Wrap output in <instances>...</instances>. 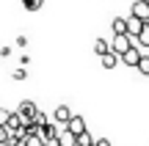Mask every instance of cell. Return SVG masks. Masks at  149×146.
<instances>
[{"instance_id":"obj_1","label":"cell","mask_w":149,"mask_h":146,"mask_svg":"<svg viewBox=\"0 0 149 146\" xmlns=\"http://www.w3.org/2000/svg\"><path fill=\"white\" fill-rule=\"evenodd\" d=\"M135 44V39L133 36H127V33H122V36H113V44H111V53H116V55H124L130 47Z\"/></svg>"},{"instance_id":"obj_2","label":"cell","mask_w":149,"mask_h":146,"mask_svg":"<svg viewBox=\"0 0 149 146\" xmlns=\"http://www.w3.org/2000/svg\"><path fill=\"white\" fill-rule=\"evenodd\" d=\"M130 17H138V19H149V3L146 0H135L133 6H130Z\"/></svg>"},{"instance_id":"obj_3","label":"cell","mask_w":149,"mask_h":146,"mask_svg":"<svg viewBox=\"0 0 149 146\" xmlns=\"http://www.w3.org/2000/svg\"><path fill=\"white\" fill-rule=\"evenodd\" d=\"M64 127L72 132V135H80V132H86V119H83V116H74V113H72V119L66 121Z\"/></svg>"},{"instance_id":"obj_4","label":"cell","mask_w":149,"mask_h":146,"mask_svg":"<svg viewBox=\"0 0 149 146\" xmlns=\"http://www.w3.org/2000/svg\"><path fill=\"white\" fill-rule=\"evenodd\" d=\"M119 61H122V64H127V66H135V64L141 61V50H138V47L133 44V47H130V50H127L124 55H119Z\"/></svg>"},{"instance_id":"obj_5","label":"cell","mask_w":149,"mask_h":146,"mask_svg":"<svg viewBox=\"0 0 149 146\" xmlns=\"http://www.w3.org/2000/svg\"><path fill=\"white\" fill-rule=\"evenodd\" d=\"M144 25H146V22L144 19H138V17H127V36H138V33L141 30H144Z\"/></svg>"},{"instance_id":"obj_6","label":"cell","mask_w":149,"mask_h":146,"mask_svg":"<svg viewBox=\"0 0 149 146\" xmlns=\"http://www.w3.org/2000/svg\"><path fill=\"white\" fill-rule=\"evenodd\" d=\"M53 119H55V124H66V121L72 119L69 105H58V108H55V113H53Z\"/></svg>"},{"instance_id":"obj_7","label":"cell","mask_w":149,"mask_h":146,"mask_svg":"<svg viewBox=\"0 0 149 146\" xmlns=\"http://www.w3.org/2000/svg\"><path fill=\"white\" fill-rule=\"evenodd\" d=\"M55 138H58V143H61V146H74V143H77V135H72L66 127H61Z\"/></svg>"},{"instance_id":"obj_8","label":"cell","mask_w":149,"mask_h":146,"mask_svg":"<svg viewBox=\"0 0 149 146\" xmlns=\"http://www.w3.org/2000/svg\"><path fill=\"white\" fill-rule=\"evenodd\" d=\"M36 102H31V99H25V102H19V110H17V113H19V116H25V119H31V116L33 113H36Z\"/></svg>"},{"instance_id":"obj_9","label":"cell","mask_w":149,"mask_h":146,"mask_svg":"<svg viewBox=\"0 0 149 146\" xmlns=\"http://www.w3.org/2000/svg\"><path fill=\"white\" fill-rule=\"evenodd\" d=\"M111 30H113V36H122V33H127V19H124V17H116V19L111 22Z\"/></svg>"},{"instance_id":"obj_10","label":"cell","mask_w":149,"mask_h":146,"mask_svg":"<svg viewBox=\"0 0 149 146\" xmlns=\"http://www.w3.org/2000/svg\"><path fill=\"white\" fill-rule=\"evenodd\" d=\"M100 58H102V66H105V69H113V66L119 64V55H116V53H111V50H108L105 55H100Z\"/></svg>"},{"instance_id":"obj_11","label":"cell","mask_w":149,"mask_h":146,"mask_svg":"<svg viewBox=\"0 0 149 146\" xmlns=\"http://www.w3.org/2000/svg\"><path fill=\"white\" fill-rule=\"evenodd\" d=\"M135 47H149V25H144V30L135 36Z\"/></svg>"},{"instance_id":"obj_12","label":"cell","mask_w":149,"mask_h":146,"mask_svg":"<svg viewBox=\"0 0 149 146\" xmlns=\"http://www.w3.org/2000/svg\"><path fill=\"white\" fill-rule=\"evenodd\" d=\"M74 146H94V138H91V132H88V130L80 132V135H77V143H74Z\"/></svg>"},{"instance_id":"obj_13","label":"cell","mask_w":149,"mask_h":146,"mask_svg":"<svg viewBox=\"0 0 149 146\" xmlns=\"http://www.w3.org/2000/svg\"><path fill=\"white\" fill-rule=\"evenodd\" d=\"M108 50H111V44H108L105 39H97V42H94V53H97V55H105Z\"/></svg>"},{"instance_id":"obj_14","label":"cell","mask_w":149,"mask_h":146,"mask_svg":"<svg viewBox=\"0 0 149 146\" xmlns=\"http://www.w3.org/2000/svg\"><path fill=\"white\" fill-rule=\"evenodd\" d=\"M135 69H138L141 75H146V77H149V55H141V61L135 64Z\"/></svg>"},{"instance_id":"obj_15","label":"cell","mask_w":149,"mask_h":146,"mask_svg":"<svg viewBox=\"0 0 149 146\" xmlns=\"http://www.w3.org/2000/svg\"><path fill=\"white\" fill-rule=\"evenodd\" d=\"M22 6H25L28 11H39L44 6V0H22Z\"/></svg>"},{"instance_id":"obj_16","label":"cell","mask_w":149,"mask_h":146,"mask_svg":"<svg viewBox=\"0 0 149 146\" xmlns=\"http://www.w3.org/2000/svg\"><path fill=\"white\" fill-rule=\"evenodd\" d=\"M25 146H44V141L39 135H25V141H22Z\"/></svg>"},{"instance_id":"obj_17","label":"cell","mask_w":149,"mask_h":146,"mask_svg":"<svg viewBox=\"0 0 149 146\" xmlns=\"http://www.w3.org/2000/svg\"><path fill=\"white\" fill-rule=\"evenodd\" d=\"M8 116H11V110L0 108V127H6V121H8Z\"/></svg>"},{"instance_id":"obj_18","label":"cell","mask_w":149,"mask_h":146,"mask_svg":"<svg viewBox=\"0 0 149 146\" xmlns=\"http://www.w3.org/2000/svg\"><path fill=\"white\" fill-rule=\"evenodd\" d=\"M11 77H14V80H25V77H28V72H25V69H17Z\"/></svg>"},{"instance_id":"obj_19","label":"cell","mask_w":149,"mask_h":146,"mask_svg":"<svg viewBox=\"0 0 149 146\" xmlns=\"http://www.w3.org/2000/svg\"><path fill=\"white\" fill-rule=\"evenodd\" d=\"M94 146H111V141L108 138H100V141H94Z\"/></svg>"},{"instance_id":"obj_20","label":"cell","mask_w":149,"mask_h":146,"mask_svg":"<svg viewBox=\"0 0 149 146\" xmlns=\"http://www.w3.org/2000/svg\"><path fill=\"white\" fill-rule=\"evenodd\" d=\"M44 146H61V143H58V138H50V141H44Z\"/></svg>"},{"instance_id":"obj_21","label":"cell","mask_w":149,"mask_h":146,"mask_svg":"<svg viewBox=\"0 0 149 146\" xmlns=\"http://www.w3.org/2000/svg\"><path fill=\"white\" fill-rule=\"evenodd\" d=\"M146 25H149V19H146Z\"/></svg>"},{"instance_id":"obj_22","label":"cell","mask_w":149,"mask_h":146,"mask_svg":"<svg viewBox=\"0 0 149 146\" xmlns=\"http://www.w3.org/2000/svg\"><path fill=\"white\" fill-rule=\"evenodd\" d=\"M146 3H149V0H146Z\"/></svg>"}]
</instances>
